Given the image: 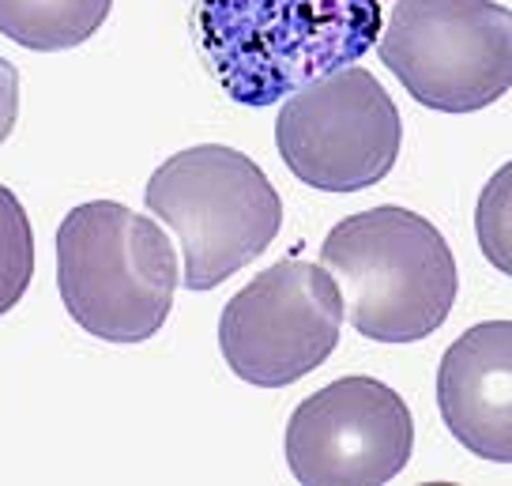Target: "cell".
<instances>
[{"instance_id": "6da1fadb", "label": "cell", "mask_w": 512, "mask_h": 486, "mask_svg": "<svg viewBox=\"0 0 512 486\" xmlns=\"http://www.w3.org/2000/svg\"><path fill=\"white\" fill-rule=\"evenodd\" d=\"M381 31V0H196L192 12L211 76L256 110L362 61Z\"/></svg>"}, {"instance_id": "7a4b0ae2", "label": "cell", "mask_w": 512, "mask_h": 486, "mask_svg": "<svg viewBox=\"0 0 512 486\" xmlns=\"http://www.w3.org/2000/svg\"><path fill=\"white\" fill-rule=\"evenodd\" d=\"M320 264L336 276L354 332L377 343L433 336L460 291L445 234L400 204L339 219L320 245Z\"/></svg>"}, {"instance_id": "3957f363", "label": "cell", "mask_w": 512, "mask_h": 486, "mask_svg": "<svg viewBox=\"0 0 512 486\" xmlns=\"http://www.w3.org/2000/svg\"><path fill=\"white\" fill-rule=\"evenodd\" d=\"M181 283L174 242L117 200L72 208L57 227V291L68 317L106 343L159 336Z\"/></svg>"}, {"instance_id": "277c9868", "label": "cell", "mask_w": 512, "mask_h": 486, "mask_svg": "<svg viewBox=\"0 0 512 486\" xmlns=\"http://www.w3.org/2000/svg\"><path fill=\"white\" fill-rule=\"evenodd\" d=\"M147 211L181 242V287L215 291L253 264L283 227V200L249 155L196 144L162 162L147 181Z\"/></svg>"}, {"instance_id": "5b68a950", "label": "cell", "mask_w": 512, "mask_h": 486, "mask_svg": "<svg viewBox=\"0 0 512 486\" xmlns=\"http://www.w3.org/2000/svg\"><path fill=\"white\" fill-rule=\"evenodd\" d=\"M377 46L437 114H475L512 87V12L494 0H396Z\"/></svg>"}, {"instance_id": "8992f818", "label": "cell", "mask_w": 512, "mask_h": 486, "mask_svg": "<svg viewBox=\"0 0 512 486\" xmlns=\"http://www.w3.org/2000/svg\"><path fill=\"white\" fill-rule=\"evenodd\" d=\"M275 147L305 185L358 193L388 178L400 159V106L373 72L347 65L283 102L275 117Z\"/></svg>"}, {"instance_id": "52a82bcc", "label": "cell", "mask_w": 512, "mask_h": 486, "mask_svg": "<svg viewBox=\"0 0 512 486\" xmlns=\"http://www.w3.org/2000/svg\"><path fill=\"white\" fill-rule=\"evenodd\" d=\"M343 328V294L324 264L275 260L245 283L219 317V351L234 377L287 389L324 366Z\"/></svg>"}, {"instance_id": "ba28073f", "label": "cell", "mask_w": 512, "mask_h": 486, "mask_svg": "<svg viewBox=\"0 0 512 486\" xmlns=\"http://www.w3.org/2000/svg\"><path fill=\"white\" fill-rule=\"evenodd\" d=\"M283 453L302 486L392 483L415 453V419L392 385L354 373L294 407Z\"/></svg>"}, {"instance_id": "9c48e42d", "label": "cell", "mask_w": 512, "mask_h": 486, "mask_svg": "<svg viewBox=\"0 0 512 486\" xmlns=\"http://www.w3.org/2000/svg\"><path fill=\"white\" fill-rule=\"evenodd\" d=\"M437 411L467 453L512 464V321H482L437 366Z\"/></svg>"}, {"instance_id": "30bf717a", "label": "cell", "mask_w": 512, "mask_h": 486, "mask_svg": "<svg viewBox=\"0 0 512 486\" xmlns=\"http://www.w3.org/2000/svg\"><path fill=\"white\" fill-rule=\"evenodd\" d=\"M113 0H0V34L34 53L76 49L102 31Z\"/></svg>"}, {"instance_id": "8fae6325", "label": "cell", "mask_w": 512, "mask_h": 486, "mask_svg": "<svg viewBox=\"0 0 512 486\" xmlns=\"http://www.w3.org/2000/svg\"><path fill=\"white\" fill-rule=\"evenodd\" d=\"M34 276V230L27 208L0 185V317L12 313Z\"/></svg>"}, {"instance_id": "7c38bea8", "label": "cell", "mask_w": 512, "mask_h": 486, "mask_svg": "<svg viewBox=\"0 0 512 486\" xmlns=\"http://www.w3.org/2000/svg\"><path fill=\"white\" fill-rule=\"evenodd\" d=\"M475 238L482 257L494 264L501 276L512 279V159L497 166V174L479 193L475 204Z\"/></svg>"}, {"instance_id": "4fadbf2b", "label": "cell", "mask_w": 512, "mask_h": 486, "mask_svg": "<svg viewBox=\"0 0 512 486\" xmlns=\"http://www.w3.org/2000/svg\"><path fill=\"white\" fill-rule=\"evenodd\" d=\"M19 121V72L12 61L0 57V144L12 136Z\"/></svg>"}]
</instances>
